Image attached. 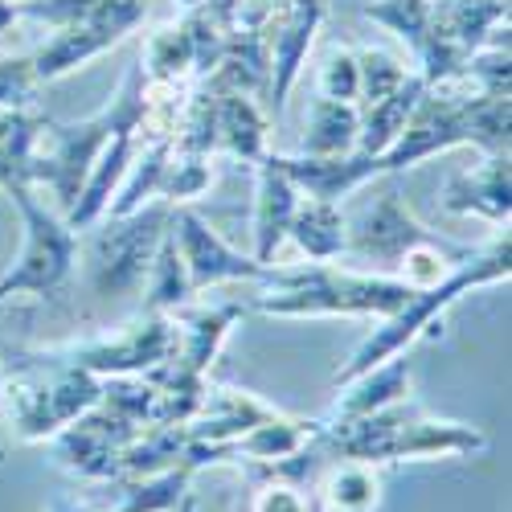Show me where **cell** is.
Masks as SVG:
<instances>
[{
	"instance_id": "22",
	"label": "cell",
	"mask_w": 512,
	"mask_h": 512,
	"mask_svg": "<svg viewBox=\"0 0 512 512\" xmlns=\"http://www.w3.org/2000/svg\"><path fill=\"white\" fill-rule=\"evenodd\" d=\"M422 91H426V78L414 70L394 95L377 99V103H365V107H361L357 148H353L349 156H357V160H373V156L386 152V148L398 140V132L406 127V119H410V111H414V103H418Z\"/></svg>"
},
{
	"instance_id": "33",
	"label": "cell",
	"mask_w": 512,
	"mask_h": 512,
	"mask_svg": "<svg viewBox=\"0 0 512 512\" xmlns=\"http://www.w3.org/2000/svg\"><path fill=\"white\" fill-rule=\"evenodd\" d=\"M177 5H181V13H189V9H197V5H201V0H177Z\"/></svg>"
},
{
	"instance_id": "20",
	"label": "cell",
	"mask_w": 512,
	"mask_h": 512,
	"mask_svg": "<svg viewBox=\"0 0 512 512\" xmlns=\"http://www.w3.org/2000/svg\"><path fill=\"white\" fill-rule=\"evenodd\" d=\"M320 435V418H291V414H271L267 422L250 426V431L230 447V463L238 467H275L300 455L312 439Z\"/></svg>"
},
{
	"instance_id": "4",
	"label": "cell",
	"mask_w": 512,
	"mask_h": 512,
	"mask_svg": "<svg viewBox=\"0 0 512 512\" xmlns=\"http://www.w3.org/2000/svg\"><path fill=\"white\" fill-rule=\"evenodd\" d=\"M103 398V377L50 361L41 349H21L5 365V398H0V418L13 431L17 443H50L58 431Z\"/></svg>"
},
{
	"instance_id": "25",
	"label": "cell",
	"mask_w": 512,
	"mask_h": 512,
	"mask_svg": "<svg viewBox=\"0 0 512 512\" xmlns=\"http://www.w3.org/2000/svg\"><path fill=\"white\" fill-rule=\"evenodd\" d=\"M189 300H197V295L189 287V275H185V263H181V250L173 242V230H168L160 250H156V259H152V271L144 279V308L148 312H177Z\"/></svg>"
},
{
	"instance_id": "28",
	"label": "cell",
	"mask_w": 512,
	"mask_h": 512,
	"mask_svg": "<svg viewBox=\"0 0 512 512\" xmlns=\"http://www.w3.org/2000/svg\"><path fill=\"white\" fill-rule=\"evenodd\" d=\"M353 54H357V74H361V99H357V107L394 95L402 82L414 74V70L406 66V58H398V54H390V50L353 46Z\"/></svg>"
},
{
	"instance_id": "10",
	"label": "cell",
	"mask_w": 512,
	"mask_h": 512,
	"mask_svg": "<svg viewBox=\"0 0 512 512\" xmlns=\"http://www.w3.org/2000/svg\"><path fill=\"white\" fill-rule=\"evenodd\" d=\"M345 222H349L345 259H353V263H361V271H377V275H394L402 254L435 234L431 226H422L414 218V209L406 205V197L398 189H381L377 201H369L357 218H345Z\"/></svg>"
},
{
	"instance_id": "19",
	"label": "cell",
	"mask_w": 512,
	"mask_h": 512,
	"mask_svg": "<svg viewBox=\"0 0 512 512\" xmlns=\"http://www.w3.org/2000/svg\"><path fill=\"white\" fill-rule=\"evenodd\" d=\"M287 242L304 254L308 263H336L345 259L349 250V222L340 201H324V197H300L287 226Z\"/></svg>"
},
{
	"instance_id": "31",
	"label": "cell",
	"mask_w": 512,
	"mask_h": 512,
	"mask_svg": "<svg viewBox=\"0 0 512 512\" xmlns=\"http://www.w3.org/2000/svg\"><path fill=\"white\" fill-rule=\"evenodd\" d=\"M17 17H21V5H17V0H0V46H5V33L13 29Z\"/></svg>"
},
{
	"instance_id": "14",
	"label": "cell",
	"mask_w": 512,
	"mask_h": 512,
	"mask_svg": "<svg viewBox=\"0 0 512 512\" xmlns=\"http://www.w3.org/2000/svg\"><path fill=\"white\" fill-rule=\"evenodd\" d=\"M328 5L324 0H291L287 13L279 17L275 33H271V78H267V91H271V107L275 119L287 107V95L295 91V82L304 74V62L316 46V33L324 25Z\"/></svg>"
},
{
	"instance_id": "21",
	"label": "cell",
	"mask_w": 512,
	"mask_h": 512,
	"mask_svg": "<svg viewBox=\"0 0 512 512\" xmlns=\"http://www.w3.org/2000/svg\"><path fill=\"white\" fill-rule=\"evenodd\" d=\"M37 107H0V189L37 185V140L46 132Z\"/></svg>"
},
{
	"instance_id": "7",
	"label": "cell",
	"mask_w": 512,
	"mask_h": 512,
	"mask_svg": "<svg viewBox=\"0 0 512 512\" xmlns=\"http://www.w3.org/2000/svg\"><path fill=\"white\" fill-rule=\"evenodd\" d=\"M173 209L168 201H148L136 213L123 218H99L78 234V263L87 267V283L103 300H123V295H140L144 279L152 271L156 250L173 226Z\"/></svg>"
},
{
	"instance_id": "29",
	"label": "cell",
	"mask_w": 512,
	"mask_h": 512,
	"mask_svg": "<svg viewBox=\"0 0 512 512\" xmlns=\"http://www.w3.org/2000/svg\"><path fill=\"white\" fill-rule=\"evenodd\" d=\"M316 95L332 103H357L361 99V74L353 46H332L316 66Z\"/></svg>"
},
{
	"instance_id": "17",
	"label": "cell",
	"mask_w": 512,
	"mask_h": 512,
	"mask_svg": "<svg viewBox=\"0 0 512 512\" xmlns=\"http://www.w3.org/2000/svg\"><path fill=\"white\" fill-rule=\"evenodd\" d=\"M410 386H414V369H410V357H390L365 373H357L345 386H336V402L332 410L324 414V422H353V418H365L373 410H386L402 398H410Z\"/></svg>"
},
{
	"instance_id": "30",
	"label": "cell",
	"mask_w": 512,
	"mask_h": 512,
	"mask_svg": "<svg viewBox=\"0 0 512 512\" xmlns=\"http://www.w3.org/2000/svg\"><path fill=\"white\" fill-rule=\"evenodd\" d=\"M41 78L29 54H0V107H33Z\"/></svg>"
},
{
	"instance_id": "27",
	"label": "cell",
	"mask_w": 512,
	"mask_h": 512,
	"mask_svg": "<svg viewBox=\"0 0 512 512\" xmlns=\"http://www.w3.org/2000/svg\"><path fill=\"white\" fill-rule=\"evenodd\" d=\"M209 185H213V156H197V152L173 148V152H168V160H164V177H160L156 201L189 205V201L201 197Z\"/></svg>"
},
{
	"instance_id": "16",
	"label": "cell",
	"mask_w": 512,
	"mask_h": 512,
	"mask_svg": "<svg viewBox=\"0 0 512 512\" xmlns=\"http://www.w3.org/2000/svg\"><path fill=\"white\" fill-rule=\"evenodd\" d=\"M300 185L287 177V168L279 164V152L271 148L259 164H254V213H250V230H254V259L263 267H275V254L287 242L291 213L300 205Z\"/></svg>"
},
{
	"instance_id": "5",
	"label": "cell",
	"mask_w": 512,
	"mask_h": 512,
	"mask_svg": "<svg viewBox=\"0 0 512 512\" xmlns=\"http://www.w3.org/2000/svg\"><path fill=\"white\" fill-rule=\"evenodd\" d=\"M144 103H148V87H144V70L140 62L123 74L119 91L87 119L78 123H46V132L37 140V189H46L58 205V213H66L82 185H87L91 164L99 160V152L107 148V140L123 127H140L144 123Z\"/></svg>"
},
{
	"instance_id": "3",
	"label": "cell",
	"mask_w": 512,
	"mask_h": 512,
	"mask_svg": "<svg viewBox=\"0 0 512 512\" xmlns=\"http://www.w3.org/2000/svg\"><path fill=\"white\" fill-rule=\"evenodd\" d=\"M508 275H512V242H508V230H500L451 279H443L439 287H426V291H410L406 304H398L386 320H377V328L353 349V357L332 373V386H345V381H353L357 373L390 361V357L410 353L422 336H431L443 324V316L463 300V295L492 287V283H504Z\"/></svg>"
},
{
	"instance_id": "32",
	"label": "cell",
	"mask_w": 512,
	"mask_h": 512,
	"mask_svg": "<svg viewBox=\"0 0 512 512\" xmlns=\"http://www.w3.org/2000/svg\"><path fill=\"white\" fill-rule=\"evenodd\" d=\"M0 398H5V361H0ZM0 463H5V451H0Z\"/></svg>"
},
{
	"instance_id": "13",
	"label": "cell",
	"mask_w": 512,
	"mask_h": 512,
	"mask_svg": "<svg viewBox=\"0 0 512 512\" xmlns=\"http://www.w3.org/2000/svg\"><path fill=\"white\" fill-rule=\"evenodd\" d=\"M271 414H279L271 402L254 398L250 390H238V386H222V381H209L205 386V398L197 406V414L185 426V435L201 447H213L222 455V463H230V447L250 431V426L267 422Z\"/></svg>"
},
{
	"instance_id": "23",
	"label": "cell",
	"mask_w": 512,
	"mask_h": 512,
	"mask_svg": "<svg viewBox=\"0 0 512 512\" xmlns=\"http://www.w3.org/2000/svg\"><path fill=\"white\" fill-rule=\"evenodd\" d=\"M316 496L324 512H377L381 476L361 459H328L316 476Z\"/></svg>"
},
{
	"instance_id": "8",
	"label": "cell",
	"mask_w": 512,
	"mask_h": 512,
	"mask_svg": "<svg viewBox=\"0 0 512 512\" xmlns=\"http://www.w3.org/2000/svg\"><path fill=\"white\" fill-rule=\"evenodd\" d=\"M9 197L25 238L13 267L0 275V308L9 300H58L78 271V230L37 197V185H13Z\"/></svg>"
},
{
	"instance_id": "15",
	"label": "cell",
	"mask_w": 512,
	"mask_h": 512,
	"mask_svg": "<svg viewBox=\"0 0 512 512\" xmlns=\"http://www.w3.org/2000/svg\"><path fill=\"white\" fill-rule=\"evenodd\" d=\"M209 87H213V156H230L254 168L271 152V132H275L271 115L246 91H226L218 82H209Z\"/></svg>"
},
{
	"instance_id": "11",
	"label": "cell",
	"mask_w": 512,
	"mask_h": 512,
	"mask_svg": "<svg viewBox=\"0 0 512 512\" xmlns=\"http://www.w3.org/2000/svg\"><path fill=\"white\" fill-rule=\"evenodd\" d=\"M168 230H173V242L181 250V263H185L193 295L218 291L226 283H259L267 275V267L254 259V254H242L238 246H230L201 218V213H193L185 205L173 209V226Z\"/></svg>"
},
{
	"instance_id": "9",
	"label": "cell",
	"mask_w": 512,
	"mask_h": 512,
	"mask_svg": "<svg viewBox=\"0 0 512 512\" xmlns=\"http://www.w3.org/2000/svg\"><path fill=\"white\" fill-rule=\"evenodd\" d=\"M173 345H177L173 316L140 308L132 320H123L107 332L66 340V345H46L41 353L50 361L78 365L107 381V377H148L152 369H160L173 357Z\"/></svg>"
},
{
	"instance_id": "24",
	"label": "cell",
	"mask_w": 512,
	"mask_h": 512,
	"mask_svg": "<svg viewBox=\"0 0 512 512\" xmlns=\"http://www.w3.org/2000/svg\"><path fill=\"white\" fill-rule=\"evenodd\" d=\"M357 132H361V107L357 103H332L320 99L308 107L304 119V136H300V156H349L357 148Z\"/></svg>"
},
{
	"instance_id": "2",
	"label": "cell",
	"mask_w": 512,
	"mask_h": 512,
	"mask_svg": "<svg viewBox=\"0 0 512 512\" xmlns=\"http://www.w3.org/2000/svg\"><path fill=\"white\" fill-rule=\"evenodd\" d=\"M246 312H263L279 320H386L398 304H406V287L390 275L336 267V263H304V267H267Z\"/></svg>"
},
{
	"instance_id": "18",
	"label": "cell",
	"mask_w": 512,
	"mask_h": 512,
	"mask_svg": "<svg viewBox=\"0 0 512 512\" xmlns=\"http://www.w3.org/2000/svg\"><path fill=\"white\" fill-rule=\"evenodd\" d=\"M140 70L148 87H177V91L197 87L201 74H197V37H193L189 13H181V21H168L156 33H148Z\"/></svg>"
},
{
	"instance_id": "1",
	"label": "cell",
	"mask_w": 512,
	"mask_h": 512,
	"mask_svg": "<svg viewBox=\"0 0 512 512\" xmlns=\"http://www.w3.org/2000/svg\"><path fill=\"white\" fill-rule=\"evenodd\" d=\"M316 439L328 451V459H361L373 467L426 463V459H472L488 447V435L480 426L435 418L410 398L386 410H373L365 418H353V422H324Z\"/></svg>"
},
{
	"instance_id": "12",
	"label": "cell",
	"mask_w": 512,
	"mask_h": 512,
	"mask_svg": "<svg viewBox=\"0 0 512 512\" xmlns=\"http://www.w3.org/2000/svg\"><path fill=\"white\" fill-rule=\"evenodd\" d=\"M439 205L451 218H480L496 230H508L512 218V160L508 152H480L472 168L447 177Z\"/></svg>"
},
{
	"instance_id": "26",
	"label": "cell",
	"mask_w": 512,
	"mask_h": 512,
	"mask_svg": "<svg viewBox=\"0 0 512 512\" xmlns=\"http://www.w3.org/2000/svg\"><path fill=\"white\" fill-rule=\"evenodd\" d=\"M431 5L435 0H369L361 9V17L381 25V29H390L414 58L422 50L426 33H431Z\"/></svg>"
},
{
	"instance_id": "6",
	"label": "cell",
	"mask_w": 512,
	"mask_h": 512,
	"mask_svg": "<svg viewBox=\"0 0 512 512\" xmlns=\"http://www.w3.org/2000/svg\"><path fill=\"white\" fill-rule=\"evenodd\" d=\"M17 5L21 17L54 29L37 50H29L41 87L115 50L148 17V0H17Z\"/></svg>"
}]
</instances>
